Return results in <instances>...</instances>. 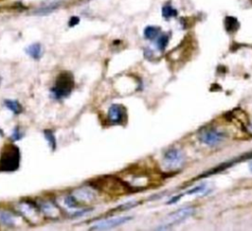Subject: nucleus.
Instances as JSON below:
<instances>
[{
	"instance_id": "1",
	"label": "nucleus",
	"mask_w": 252,
	"mask_h": 231,
	"mask_svg": "<svg viewBox=\"0 0 252 231\" xmlns=\"http://www.w3.org/2000/svg\"><path fill=\"white\" fill-rule=\"evenodd\" d=\"M21 151L14 144H6L0 153V173L15 172L20 168Z\"/></svg>"
},
{
	"instance_id": "2",
	"label": "nucleus",
	"mask_w": 252,
	"mask_h": 231,
	"mask_svg": "<svg viewBox=\"0 0 252 231\" xmlns=\"http://www.w3.org/2000/svg\"><path fill=\"white\" fill-rule=\"evenodd\" d=\"M75 86L74 77L71 72L63 71L56 79L55 85L50 90V97L54 100H62L72 93Z\"/></svg>"
},
{
	"instance_id": "3",
	"label": "nucleus",
	"mask_w": 252,
	"mask_h": 231,
	"mask_svg": "<svg viewBox=\"0 0 252 231\" xmlns=\"http://www.w3.org/2000/svg\"><path fill=\"white\" fill-rule=\"evenodd\" d=\"M198 137L201 142H203L209 146H215L224 139L225 134H224V132H222L220 130L209 127V128H205L204 130L200 131Z\"/></svg>"
},
{
	"instance_id": "4",
	"label": "nucleus",
	"mask_w": 252,
	"mask_h": 231,
	"mask_svg": "<svg viewBox=\"0 0 252 231\" xmlns=\"http://www.w3.org/2000/svg\"><path fill=\"white\" fill-rule=\"evenodd\" d=\"M127 117L126 109L120 104H113L107 112V118L111 124H122Z\"/></svg>"
},
{
	"instance_id": "5",
	"label": "nucleus",
	"mask_w": 252,
	"mask_h": 231,
	"mask_svg": "<svg viewBox=\"0 0 252 231\" xmlns=\"http://www.w3.org/2000/svg\"><path fill=\"white\" fill-rule=\"evenodd\" d=\"M131 218H132L131 216H121V217L106 219V220H103V221H100V222L96 223L95 225L92 226L90 229L91 230H108V229H112L114 227L125 224Z\"/></svg>"
},
{
	"instance_id": "6",
	"label": "nucleus",
	"mask_w": 252,
	"mask_h": 231,
	"mask_svg": "<svg viewBox=\"0 0 252 231\" xmlns=\"http://www.w3.org/2000/svg\"><path fill=\"white\" fill-rule=\"evenodd\" d=\"M163 160L168 168H175L182 165V163L184 162V155L180 150L176 148H171L164 153Z\"/></svg>"
},
{
	"instance_id": "7",
	"label": "nucleus",
	"mask_w": 252,
	"mask_h": 231,
	"mask_svg": "<svg viewBox=\"0 0 252 231\" xmlns=\"http://www.w3.org/2000/svg\"><path fill=\"white\" fill-rule=\"evenodd\" d=\"M246 159H252V152H249V153H246L240 157H238L237 159H234L232 161H229V162H226V163H222L217 167H215L214 169L208 171L207 173H204L202 175H200L198 178H202V177H207V176H210V175H213V174H216V173H219L224 169H226L227 167H230L231 165L239 162V161H242V160H246Z\"/></svg>"
},
{
	"instance_id": "8",
	"label": "nucleus",
	"mask_w": 252,
	"mask_h": 231,
	"mask_svg": "<svg viewBox=\"0 0 252 231\" xmlns=\"http://www.w3.org/2000/svg\"><path fill=\"white\" fill-rule=\"evenodd\" d=\"M25 51L29 56H31L34 60H39L42 56V47H41V44L38 42L30 44L25 49Z\"/></svg>"
},
{
	"instance_id": "9",
	"label": "nucleus",
	"mask_w": 252,
	"mask_h": 231,
	"mask_svg": "<svg viewBox=\"0 0 252 231\" xmlns=\"http://www.w3.org/2000/svg\"><path fill=\"white\" fill-rule=\"evenodd\" d=\"M193 213H194V209L191 207H187V208H182L175 211L174 213L170 214V216L172 217V220L174 222H180L181 220H184L185 218H188L191 215H193Z\"/></svg>"
},
{
	"instance_id": "10",
	"label": "nucleus",
	"mask_w": 252,
	"mask_h": 231,
	"mask_svg": "<svg viewBox=\"0 0 252 231\" xmlns=\"http://www.w3.org/2000/svg\"><path fill=\"white\" fill-rule=\"evenodd\" d=\"M4 106L14 115H20L23 112V107L17 100H4Z\"/></svg>"
},
{
	"instance_id": "11",
	"label": "nucleus",
	"mask_w": 252,
	"mask_h": 231,
	"mask_svg": "<svg viewBox=\"0 0 252 231\" xmlns=\"http://www.w3.org/2000/svg\"><path fill=\"white\" fill-rule=\"evenodd\" d=\"M0 224L4 226H14L15 225V218L12 215V213L5 211V210H0Z\"/></svg>"
},
{
	"instance_id": "12",
	"label": "nucleus",
	"mask_w": 252,
	"mask_h": 231,
	"mask_svg": "<svg viewBox=\"0 0 252 231\" xmlns=\"http://www.w3.org/2000/svg\"><path fill=\"white\" fill-rule=\"evenodd\" d=\"M160 33V29L158 27L156 26H148L145 28L144 30V37L147 39H155L159 36Z\"/></svg>"
},
{
	"instance_id": "13",
	"label": "nucleus",
	"mask_w": 252,
	"mask_h": 231,
	"mask_svg": "<svg viewBox=\"0 0 252 231\" xmlns=\"http://www.w3.org/2000/svg\"><path fill=\"white\" fill-rule=\"evenodd\" d=\"M224 27L228 33H232V32H235L239 28V23L236 18L227 16L224 19Z\"/></svg>"
},
{
	"instance_id": "14",
	"label": "nucleus",
	"mask_w": 252,
	"mask_h": 231,
	"mask_svg": "<svg viewBox=\"0 0 252 231\" xmlns=\"http://www.w3.org/2000/svg\"><path fill=\"white\" fill-rule=\"evenodd\" d=\"M43 135H44L50 149L52 151H55L56 147H57V142H56V137H55L53 131L49 130V129H45V130H43Z\"/></svg>"
},
{
	"instance_id": "15",
	"label": "nucleus",
	"mask_w": 252,
	"mask_h": 231,
	"mask_svg": "<svg viewBox=\"0 0 252 231\" xmlns=\"http://www.w3.org/2000/svg\"><path fill=\"white\" fill-rule=\"evenodd\" d=\"M161 14H162L163 18L169 19V18H172V17H176L177 16V11L171 5L166 4L162 7Z\"/></svg>"
},
{
	"instance_id": "16",
	"label": "nucleus",
	"mask_w": 252,
	"mask_h": 231,
	"mask_svg": "<svg viewBox=\"0 0 252 231\" xmlns=\"http://www.w3.org/2000/svg\"><path fill=\"white\" fill-rule=\"evenodd\" d=\"M168 41H169V38L167 35L163 34V35H159L158 38H157V46L158 48L162 51L165 49V47L167 46L168 44Z\"/></svg>"
},
{
	"instance_id": "17",
	"label": "nucleus",
	"mask_w": 252,
	"mask_h": 231,
	"mask_svg": "<svg viewBox=\"0 0 252 231\" xmlns=\"http://www.w3.org/2000/svg\"><path fill=\"white\" fill-rule=\"evenodd\" d=\"M64 202L65 204L69 207V208H77L80 206V203L78 202L77 200V197L75 195H72V194H69L65 197L64 199Z\"/></svg>"
},
{
	"instance_id": "18",
	"label": "nucleus",
	"mask_w": 252,
	"mask_h": 231,
	"mask_svg": "<svg viewBox=\"0 0 252 231\" xmlns=\"http://www.w3.org/2000/svg\"><path fill=\"white\" fill-rule=\"evenodd\" d=\"M23 136H24V132L21 131L19 126H15L10 138L12 141H18V140H21L23 138Z\"/></svg>"
},
{
	"instance_id": "19",
	"label": "nucleus",
	"mask_w": 252,
	"mask_h": 231,
	"mask_svg": "<svg viewBox=\"0 0 252 231\" xmlns=\"http://www.w3.org/2000/svg\"><path fill=\"white\" fill-rule=\"evenodd\" d=\"M138 203L135 202V201H131V202H126V203H123L121 205H119L118 207H116L114 210L115 211H123V210H127V209H130V208H133L134 206H136Z\"/></svg>"
},
{
	"instance_id": "20",
	"label": "nucleus",
	"mask_w": 252,
	"mask_h": 231,
	"mask_svg": "<svg viewBox=\"0 0 252 231\" xmlns=\"http://www.w3.org/2000/svg\"><path fill=\"white\" fill-rule=\"evenodd\" d=\"M92 211V208H86V209H83V210H79V211H75L72 216L73 217H80V216H83V215H86L87 213L91 212Z\"/></svg>"
},
{
	"instance_id": "21",
	"label": "nucleus",
	"mask_w": 252,
	"mask_h": 231,
	"mask_svg": "<svg viewBox=\"0 0 252 231\" xmlns=\"http://www.w3.org/2000/svg\"><path fill=\"white\" fill-rule=\"evenodd\" d=\"M205 189H206L205 185H201V186H198V187H196V188H194V189H192V190L188 191V192H187V193H188V194H192V193H198V192H203Z\"/></svg>"
},
{
	"instance_id": "22",
	"label": "nucleus",
	"mask_w": 252,
	"mask_h": 231,
	"mask_svg": "<svg viewBox=\"0 0 252 231\" xmlns=\"http://www.w3.org/2000/svg\"><path fill=\"white\" fill-rule=\"evenodd\" d=\"M79 22H80V19L78 18V17H72L70 20H69V26L70 27H74V26H76V25H78L79 24Z\"/></svg>"
},
{
	"instance_id": "23",
	"label": "nucleus",
	"mask_w": 252,
	"mask_h": 231,
	"mask_svg": "<svg viewBox=\"0 0 252 231\" xmlns=\"http://www.w3.org/2000/svg\"><path fill=\"white\" fill-rule=\"evenodd\" d=\"M183 194H179V195H177V196H174V197H172L170 200H168L167 201V204H172V203H174V202H176L181 196H182Z\"/></svg>"
},
{
	"instance_id": "24",
	"label": "nucleus",
	"mask_w": 252,
	"mask_h": 231,
	"mask_svg": "<svg viewBox=\"0 0 252 231\" xmlns=\"http://www.w3.org/2000/svg\"><path fill=\"white\" fill-rule=\"evenodd\" d=\"M249 169H250V171L252 172V163L249 165Z\"/></svg>"
},
{
	"instance_id": "25",
	"label": "nucleus",
	"mask_w": 252,
	"mask_h": 231,
	"mask_svg": "<svg viewBox=\"0 0 252 231\" xmlns=\"http://www.w3.org/2000/svg\"><path fill=\"white\" fill-rule=\"evenodd\" d=\"M4 133H3V131H2V129H0V135H3Z\"/></svg>"
}]
</instances>
